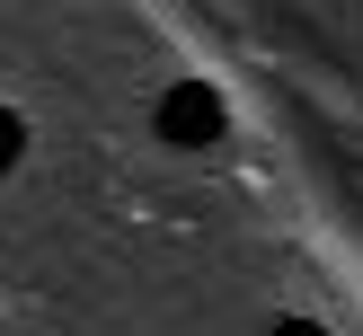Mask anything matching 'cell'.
<instances>
[{
  "label": "cell",
  "mask_w": 363,
  "mask_h": 336,
  "mask_svg": "<svg viewBox=\"0 0 363 336\" xmlns=\"http://www.w3.org/2000/svg\"><path fill=\"white\" fill-rule=\"evenodd\" d=\"M151 124L177 141V151H204V141H222V88H204V80H177V88H160Z\"/></svg>",
  "instance_id": "1"
},
{
  "label": "cell",
  "mask_w": 363,
  "mask_h": 336,
  "mask_svg": "<svg viewBox=\"0 0 363 336\" xmlns=\"http://www.w3.org/2000/svg\"><path fill=\"white\" fill-rule=\"evenodd\" d=\"M18 151H27V124H18L9 106H0V168H18Z\"/></svg>",
  "instance_id": "2"
},
{
  "label": "cell",
  "mask_w": 363,
  "mask_h": 336,
  "mask_svg": "<svg viewBox=\"0 0 363 336\" xmlns=\"http://www.w3.org/2000/svg\"><path fill=\"white\" fill-rule=\"evenodd\" d=\"M275 336H328V328H311V318H275Z\"/></svg>",
  "instance_id": "3"
}]
</instances>
